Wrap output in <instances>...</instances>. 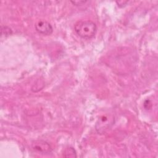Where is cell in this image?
Listing matches in <instances>:
<instances>
[{"mask_svg": "<svg viewBox=\"0 0 158 158\" xmlns=\"http://www.w3.org/2000/svg\"><path fill=\"white\" fill-rule=\"evenodd\" d=\"M74 29L76 33L84 39L93 38L97 31L96 23L91 20L78 21L74 25Z\"/></svg>", "mask_w": 158, "mask_h": 158, "instance_id": "obj_1", "label": "cell"}, {"mask_svg": "<svg viewBox=\"0 0 158 158\" xmlns=\"http://www.w3.org/2000/svg\"><path fill=\"white\" fill-rule=\"evenodd\" d=\"M32 149L40 154H48L51 152L52 149L50 144L44 140H35L31 143Z\"/></svg>", "mask_w": 158, "mask_h": 158, "instance_id": "obj_2", "label": "cell"}, {"mask_svg": "<svg viewBox=\"0 0 158 158\" xmlns=\"http://www.w3.org/2000/svg\"><path fill=\"white\" fill-rule=\"evenodd\" d=\"M113 123V118L107 116H102L96 125V130L101 134L104 133Z\"/></svg>", "mask_w": 158, "mask_h": 158, "instance_id": "obj_3", "label": "cell"}, {"mask_svg": "<svg viewBox=\"0 0 158 158\" xmlns=\"http://www.w3.org/2000/svg\"><path fill=\"white\" fill-rule=\"evenodd\" d=\"M35 29L38 33L44 35H49L53 31L51 23L45 20H40L35 24Z\"/></svg>", "mask_w": 158, "mask_h": 158, "instance_id": "obj_4", "label": "cell"}, {"mask_svg": "<svg viewBox=\"0 0 158 158\" xmlns=\"http://www.w3.org/2000/svg\"><path fill=\"white\" fill-rule=\"evenodd\" d=\"M63 156L65 157H76L77 154L75 149L73 148L69 147L65 149Z\"/></svg>", "mask_w": 158, "mask_h": 158, "instance_id": "obj_5", "label": "cell"}, {"mask_svg": "<svg viewBox=\"0 0 158 158\" xmlns=\"http://www.w3.org/2000/svg\"><path fill=\"white\" fill-rule=\"evenodd\" d=\"M12 33V30L7 26L1 25V36H9Z\"/></svg>", "mask_w": 158, "mask_h": 158, "instance_id": "obj_6", "label": "cell"}, {"mask_svg": "<svg viewBox=\"0 0 158 158\" xmlns=\"http://www.w3.org/2000/svg\"><path fill=\"white\" fill-rule=\"evenodd\" d=\"M87 1H71L72 3H73V4L76 5V6H78V5H82L83 4L86 3Z\"/></svg>", "mask_w": 158, "mask_h": 158, "instance_id": "obj_7", "label": "cell"}]
</instances>
